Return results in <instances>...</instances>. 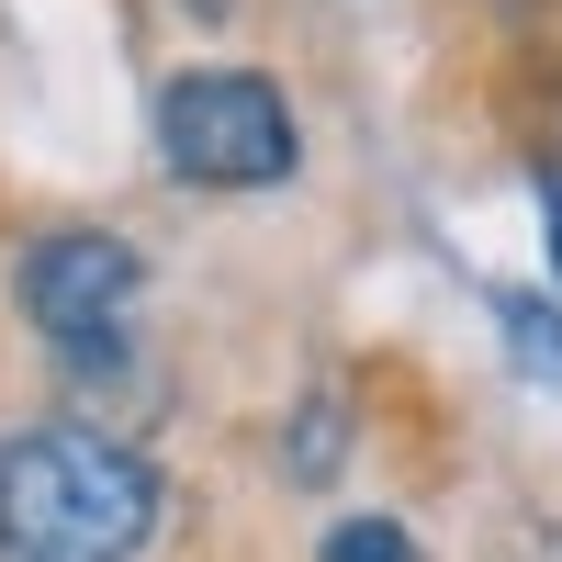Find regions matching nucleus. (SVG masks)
Segmentation results:
<instances>
[{"label": "nucleus", "mask_w": 562, "mask_h": 562, "mask_svg": "<svg viewBox=\"0 0 562 562\" xmlns=\"http://www.w3.org/2000/svg\"><path fill=\"white\" fill-rule=\"evenodd\" d=\"M23 315H34V338H57L68 360L113 349L124 315H135V248L102 237V225L34 237V248H23Z\"/></svg>", "instance_id": "nucleus-3"}, {"label": "nucleus", "mask_w": 562, "mask_h": 562, "mask_svg": "<svg viewBox=\"0 0 562 562\" xmlns=\"http://www.w3.org/2000/svg\"><path fill=\"white\" fill-rule=\"evenodd\" d=\"M158 158L192 192H259L293 169V102L259 68H192L158 102Z\"/></svg>", "instance_id": "nucleus-2"}, {"label": "nucleus", "mask_w": 562, "mask_h": 562, "mask_svg": "<svg viewBox=\"0 0 562 562\" xmlns=\"http://www.w3.org/2000/svg\"><path fill=\"white\" fill-rule=\"evenodd\" d=\"M551 259H562V192H551Z\"/></svg>", "instance_id": "nucleus-6"}, {"label": "nucleus", "mask_w": 562, "mask_h": 562, "mask_svg": "<svg viewBox=\"0 0 562 562\" xmlns=\"http://www.w3.org/2000/svg\"><path fill=\"white\" fill-rule=\"evenodd\" d=\"M495 315H506V338H518V360L562 383V315H540V293H495Z\"/></svg>", "instance_id": "nucleus-4"}, {"label": "nucleus", "mask_w": 562, "mask_h": 562, "mask_svg": "<svg viewBox=\"0 0 562 562\" xmlns=\"http://www.w3.org/2000/svg\"><path fill=\"white\" fill-rule=\"evenodd\" d=\"M158 529V473L102 428H34L0 450V562H124Z\"/></svg>", "instance_id": "nucleus-1"}, {"label": "nucleus", "mask_w": 562, "mask_h": 562, "mask_svg": "<svg viewBox=\"0 0 562 562\" xmlns=\"http://www.w3.org/2000/svg\"><path fill=\"white\" fill-rule=\"evenodd\" d=\"M326 562H416V540L394 518H349V529H326Z\"/></svg>", "instance_id": "nucleus-5"}]
</instances>
